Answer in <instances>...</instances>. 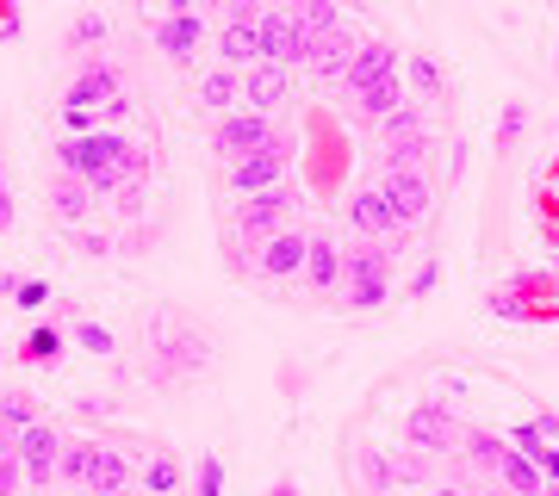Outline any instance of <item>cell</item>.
<instances>
[{
	"instance_id": "36",
	"label": "cell",
	"mask_w": 559,
	"mask_h": 496,
	"mask_svg": "<svg viewBox=\"0 0 559 496\" xmlns=\"http://www.w3.org/2000/svg\"><path fill=\"white\" fill-rule=\"evenodd\" d=\"M429 149H436V143L429 137H399V143H385V168H423V156H429Z\"/></svg>"
},
{
	"instance_id": "53",
	"label": "cell",
	"mask_w": 559,
	"mask_h": 496,
	"mask_svg": "<svg viewBox=\"0 0 559 496\" xmlns=\"http://www.w3.org/2000/svg\"><path fill=\"white\" fill-rule=\"evenodd\" d=\"M429 496H473V491H466V484H448V477H441V484H429Z\"/></svg>"
},
{
	"instance_id": "24",
	"label": "cell",
	"mask_w": 559,
	"mask_h": 496,
	"mask_svg": "<svg viewBox=\"0 0 559 496\" xmlns=\"http://www.w3.org/2000/svg\"><path fill=\"white\" fill-rule=\"evenodd\" d=\"M491 477H498L510 496H540V491H547V477H540L535 465H528V459L510 447V440H503V459H498V472H491Z\"/></svg>"
},
{
	"instance_id": "39",
	"label": "cell",
	"mask_w": 559,
	"mask_h": 496,
	"mask_svg": "<svg viewBox=\"0 0 559 496\" xmlns=\"http://www.w3.org/2000/svg\"><path fill=\"white\" fill-rule=\"evenodd\" d=\"M193 496H224V459L218 453H200V484Z\"/></svg>"
},
{
	"instance_id": "6",
	"label": "cell",
	"mask_w": 559,
	"mask_h": 496,
	"mask_svg": "<svg viewBox=\"0 0 559 496\" xmlns=\"http://www.w3.org/2000/svg\"><path fill=\"white\" fill-rule=\"evenodd\" d=\"M380 198H385V211H392L399 230H417V223L436 211V180L423 174V168H385Z\"/></svg>"
},
{
	"instance_id": "13",
	"label": "cell",
	"mask_w": 559,
	"mask_h": 496,
	"mask_svg": "<svg viewBox=\"0 0 559 496\" xmlns=\"http://www.w3.org/2000/svg\"><path fill=\"white\" fill-rule=\"evenodd\" d=\"M392 75H399V44L392 38H360L355 62L342 69V87H348V94H367L373 81H392Z\"/></svg>"
},
{
	"instance_id": "48",
	"label": "cell",
	"mask_w": 559,
	"mask_h": 496,
	"mask_svg": "<svg viewBox=\"0 0 559 496\" xmlns=\"http://www.w3.org/2000/svg\"><path fill=\"white\" fill-rule=\"evenodd\" d=\"M25 32V20H20V7L13 0H0V44H13Z\"/></svg>"
},
{
	"instance_id": "56",
	"label": "cell",
	"mask_w": 559,
	"mask_h": 496,
	"mask_svg": "<svg viewBox=\"0 0 559 496\" xmlns=\"http://www.w3.org/2000/svg\"><path fill=\"white\" fill-rule=\"evenodd\" d=\"M20 292V274H7V267H0V298H13Z\"/></svg>"
},
{
	"instance_id": "37",
	"label": "cell",
	"mask_w": 559,
	"mask_h": 496,
	"mask_svg": "<svg viewBox=\"0 0 559 496\" xmlns=\"http://www.w3.org/2000/svg\"><path fill=\"white\" fill-rule=\"evenodd\" d=\"M485 311H491V317H503V323H528V317H535V311L522 304V292H516V286H503V292H491V298H485Z\"/></svg>"
},
{
	"instance_id": "5",
	"label": "cell",
	"mask_w": 559,
	"mask_h": 496,
	"mask_svg": "<svg viewBox=\"0 0 559 496\" xmlns=\"http://www.w3.org/2000/svg\"><path fill=\"white\" fill-rule=\"evenodd\" d=\"M280 180H293V143H286V131H280L274 143H261V149H249V156L224 161V186H230L237 198L267 193V186H280Z\"/></svg>"
},
{
	"instance_id": "38",
	"label": "cell",
	"mask_w": 559,
	"mask_h": 496,
	"mask_svg": "<svg viewBox=\"0 0 559 496\" xmlns=\"http://www.w3.org/2000/svg\"><path fill=\"white\" fill-rule=\"evenodd\" d=\"M392 484H429V453L404 447V453L392 459Z\"/></svg>"
},
{
	"instance_id": "52",
	"label": "cell",
	"mask_w": 559,
	"mask_h": 496,
	"mask_svg": "<svg viewBox=\"0 0 559 496\" xmlns=\"http://www.w3.org/2000/svg\"><path fill=\"white\" fill-rule=\"evenodd\" d=\"M460 174H466V149L454 143V149H448V180H460Z\"/></svg>"
},
{
	"instance_id": "17",
	"label": "cell",
	"mask_w": 559,
	"mask_h": 496,
	"mask_svg": "<svg viewBox=\"0 0 559 496\" xmlns=\"http://www.w3.org/2000/svg\"><path fill=\"white\" fill-rule=\"evenodd\" d=\"M355 50H360V38H355V25H336V32H323L318 44H311V75L318 81H342V69L355 62Z\"/></svg>"
},
{
	"instance_id": "21",
	"label": "cell",
	"mask_w": 559,
	"mask_h": 496,
	"mask_svg": "<svg viewBox=\"0 0 559 496\" xmlns=\"http://www.w3.org/2000/svg\"><path fill=\"white\" fill-rule=\"evenodd\" d=\"M193 99H200L205 112H218V119H224V112H237V106H242V75L218 62V69H205V75H200V94H193Z\"/></svg>"
},
{
	"instance_id": "55",
	"label": "cell",
	"mask_w": 559,
	"mask_h": 496,
	"mask_svg": "<svg viewBox=\"0 0 559 496\" xmlns=\"http://www.w3.org/2000/svg\"><path fill=\"white\" fill-rule=\"evenodd\" d=\"M162 13H200V0H162Z\"/></svg>"
},
{
	"instance_id": "43",
	"label": "cell",
	"mask_w": 559,
	"mask_h": 496,
	"mask_svg": "<svg viewBox=\"0 0 559 496\" xmlns=\"http://www.w3.org/2000/svg\"><path fill=\"white\" fill-rule=\"evenodd\" d=\"M150 174H156V149L131 143V156H124V180H150Z\"/></svg>"
},
{
	"instance_id": "31",
	"label": "cell",
	"mask_w": 559,
	"mask_h": 496,
	"mask_svg": "<svg viewBox=\"0 0 559 496\" xmlns=\"http://www.w3.org/2000/svg\"><path fill=\"white\" fill-rule=\"evenodd\" d=\"M32 422H38V403H32L25 391H7V397H0V435H7V440L25 435Z\"/></svg>"
},
{
	"instance_id": "1",
	"label": "cell",
	"mask_w": 559,
	"mask_h": 496,
	"mask_svg": "<svg viewBox=\"0 0 559 496\" xmlns=\"http://www.w3.org/2000/svg\"><path fill=\"white\" fill-rule=\"evenodd\" d=\"M143 341H150V360H143V378L150 385H180V378H200L212 366L205 336L187 329V323H175V317H150L143 323Z\"/></svg>"
},
{
	"instance_id": "45",
	"label": "cell",
	"mask_w": 559,
	"mask_h": 496,
	"mask_svg": "<svg viewBox=\"0 0 559 496\" xmlns=\"http://www.w3.org/2000/svg\"><path fill=\"white\" fill-rule=\"evenodd\" d=\"M218 13H224V25H255L261 0H218Z\"/></svg>"
},
{
	"instance_id": "40",
	"label": "cell",
	"mask_w": 559,
	"mask_h": 496,
	"mask_svg": "<svg viewBox=\"0 0 559 496\" xmlns=\"http://www.w3.org/2000/svg\"><path fill=\"white\" fill-rule=\"evenodd\" d=\"M87 131H100V112H87V106H62V137H87Z\"/></svg>"
},
{
	"instance_id": "54",
	"label": "cell",
	"mask_w": 559,
	"mask_h": 496,
	"mask_svg": "<svg viewBox=\"0 0 559 496\" xmlns=\"http://www.w3.org/2000/svg\"><path fill=\"white\" fill-rule=\"evenodd\" d=\"M267 496H299V484H293V477H274V484H267Z\"/></svg>"
},
{
	"instance_id": "7",
	"label": "cell",
	"mask_w": 559,
	"mask_h": 496,
	"mask_svg": "<svg viewBox=\"0 0 559 496\" xmlns=\"http://www.w3.org/2000/svg\"><path fill=\"white\" fill-rule=\"evenodd\" d=\"M305 249H311V230L286 223V230H274L267 242H255V249H249V274L267 279V286H286V279L305 274Z\"/></svg>"
},
{
	"instance_id": "27",
	"label": "cell",
	"mask_w": 559,
	"mask_h": 496,
	"mask_svg": "<svg viewBox=\"0 0 559 496\" xmlns=\"http://www.w3.org/2000/svg\"><path fill=\"white\" fill-rule=\"evenodd\" d=\"M404 99H411V94H404V81L392 75V81H373L367 94H355V112H360V119H367V124H380L385 112H399Z\"/></svg>"
},
{
	"instance_id": "57",
	"label": "cell",
	"mask_w": 559,
	"mask_h": 496,
	"mask_svg": "<svg viewBox=\"0 0 559 496\" xmlns=\"http://www.w3.org/2000/svg\"><path fill=\"white\" fill-rule=\"evenodd\" d=\"M106 496H143V491H131V484H124V491H106Z\"/></svg>"
},
{
	"instance_id": "15",
	"label": "cell",
	"mask_w": 559,
	"mask_h": 496,
	"mask_svg": "<svg viewBox=\"0 0 559 496\" xmlns=\"http://www.w3.org/2000/svg\"><path fill=\"white\" fill-rule=\"evenodd\" d=\"M286 94H293V69H280V62L242 69V106H249V112H280Z\"/></svg>"
},
{
	"instance_id": "34",
	"label": "cell",
	"mask_w": 559,
	"mask_h": 496,
	"mask_svg": "<svg viewBox=\"0 0 559 496\" xmlns=\"http://www.w3.org/2000/svg\"><path fill=\"white\" fill-rule=\"evenodd\" d=\"M522 131H528V99H503V112H498V156L516 149Z\"/></svg>"
},
{
	"instance_id": "46",
	"label": "cell",
	"mask_w": 559,
	"mask_h": 496,
	"mask_svg": "<svg viewBox=\"0 0 559 496\" xmlns=\"http://www.w3.org/2000/svg\"><path fill=\"white\" fill-rule=\"evenodd\" d=\"M75 249H81V255H112L119 237H106V230H75Z\"/></svg>"
},
{
	"instance_id": "16",
	"label": "cell",
	"mask_w": 559,
	"mask_h": 496,
	"mask_svg": "<svg viewBox=\"0 0 559 496\" xmlns=\"http://www.w3.org/2000/svg\"><path fill=\"white\" fill-rule=\"evenodd\" d=\"M299 279H305L318 298H336V292H342V242H336V237H311Z\"/></svg>"
},
{
	"instance_id": "25",
	"label": "cell",
	"mask_w": 559,
	"mask_h": 496,
	"mask_svg": "<svg viewBox=\"0 0 559 496\" xmlns=\"http://www.w3.org/2000/svg\"><path fill=\"white\" fill-rule=\"evenodd\" d=\"M106 38H112V25H106V13H100V7H87V13H75V20H69V32H62V44H69L75 57H94V50H100Z\"/></svg>"
},
{
	"instance_id": "35",
	"label": "cell",
	"mask_w": 559,
	"mask_h": 496,
	"mask_svg": "<svg viewBox=\"0 0 559 496\" xmlns=\"http://www.w3.org/2000/svg\"><path fill=\"white\" fill-rule=\"evenodd\" d=\"M69 341H75L81 354H94V360L119 354V336H112V329H106V323H75V329H69Z\"/></svg>"
},
{
	"instance_id": "59",
	"label": "cell",
	"mask_w": 559,
	"mask_h": 496,
	"mask_svg": "<svg viewBox=\"0 0 559 496\" xmlns=\"http://www.w3.org/2000/svg\"><path fill=\"white\" fill-rule=\"evenodd\" d=\"M540 496H559V484H547V491H540Z\"/></svg>"
},
{
	"instance_id": "51",
	"label": "cell",
	"mask_w": 559,
	"mask_h": 496,
	"mask_svg": "<svg viewBox=\"0 0 559 496\" xmlns=\"http://www.w3.org/2000/svg\"><path fill=\"white\" fill-rule=\"evenodd\" d=\"M81 416L94 422V416H112V403H106V397H81Z\"/></svg>"
},
{
	"instance_id": "10",
	"label": "cell",
	"mask_w": 559,
	"mask_h": 496,
	"mask_svg": "<svg viewBox=\"0 0 559 496\" xmlns=\"http://www.w3.org/2000/svg\"><path fill=\"white\" fill-rule=\"evenodd\" d=\"M124 94V69L112 57H81L75 81H69V94H62V106H87V112H100L106 99Z\"/></svg>"
},
{
	"instance_id": "33",
	"label": "cell",
	"mask_w": 559,
	"mask_h": 496,
	"mask_svg": "<svg viewBox=\"0 0 559 496\" xmlns=\"http://www.w3.org/2000/svg\"><path fill=\"white\" fill-rule=\"evenodd\" d=\"M404 75H411V87H417V99H441L448 87H441V69H436V57H423V50H411L404 57Z\"/></svg>"
},
{
	"instance_id": "58",
	"label": "cell",
	"mask_w": 559,
	"mask_h": 496,
	"mask_svg": "<svg viewBox=\"0 0 559 496\" xmlns=\"http://www.w3.org/2000/svg\"><path fill=\"white\" fill-rule=\"evenodd\" d=\"M0 453H13V440H7V435H0Z\"/></svg>"
},
{
	"instance_id": "30",
	"label": "cell",
	"mask_w": 559,
	"mask_h": 496,
	"mask_svg": "<svg viewBox=\"0 0 559 496\" xmlns=\"http://www.w3.org/2000/svg\"><path fill=\"white\" fill-rule=\"evenodd\" d=\"M293 20H299L311 38H323V32L348 25V20H342V0H293Z\"/></svg>"
},
{
	"instance_id": "23",
	"label": "cell",
	"mask_w": 559,
	"mask_h": 496,
	"mask_svg": "<svg viewBox=\"0 0 559 496\" xmlns=\"http://www.w3.org/2000/svg\"><path fill=\"white\" fill-rule=\"evenodd\" d=\"M212 44H218V62H224V69H237V75L261 62V38H255V25H218V38H212Z\"/></svg>"
},
{
	"instance_id": "11",
	"label": "cell",
	"mask_w": 559,
	"mask_h": 496,
	"mask_svg": "<svg viewBox=\"0 0 559 496\" xmlns=\"http://www.w3.org/2000/svg\"><path fill=\"white\" fill-rule=\"evenodd\" d=\"M13 453L25 465V491H50V477H57V453H62V435L50 422H32L25 435H13Z\"/></svg>"
},
{
	"instance_id": "14",
	"label": "cell",
	"mask_w": 559,
	"mask_h": 496,
	"mask_svg": "<svg viewBox=\"0 0 559 496\" xmlns=\"http://www.w3.org/2000/svg\"><path fill=\"white\" fill-rule=\"evenodd\" d=\"M44 205H50V218H57L62 230H87V218L100 211V198L87 193V180H75V174L50 180V198H44Z\"/></svg>"
},
{
	"instance_id": "49",
	"label": "cell",
	"mask_w": 559,
	"mask_h": 496,
	"mask_svg": "<svg viewBox=\"0 0 559 496\" xmlns=\"http://www.w3.org/2000/svg\"><path fill=\"white\" fill-rule=\"evenodd\" d=\"M13 230V180H7V168H0V237Z\"/></svg>"
},
{
	"instance_id": "29",
	"label": "cell",
	"mask_w": 559,
	"mask_h": 496,
	"mask_svg": "<svg viewBox=\"0 0 559 496\" xmlns=\"http://www.w3.org/2000/svg\"><path fill=\"white\" fill-rule=\"evenodd\" d=\"M380 137L399 143V137H429V112H423V99H404L399 112H385L380 119Z\"/></svg>"
},
{
	"instance_id": "32",
	"label": "cell",
	"mask_w": 559,
	"mask_h": 496,
	"mask_svg": "<svg viewBox=\"0 0 559 496\" xmlns=\"http://www.w3.org/2000/svg\"><path fill=\"white\" fill-rule=\"evenodd\" d=\"M87 459H94V440L87 435H62V453H57V477L62 484H81V477H87Z\"/></svg>"
},
{
	"instance_id": "19",
	"label": "cell",
	"mask_w": 559,
	"mask_h": 496,
	"mask_svg": "<svg viewBox=\"0 0 559 496\" xmlns=\"http://www.w3.org/2000/svg\"><path fill=\"white\" fill-rule=\"evenodd\" d=\"M131 459L119 453V447H106V440H94V459H87V477H81V491L87 496H106V491H124L131 484Z\"/></svg>"
},
{
	"instance_id": "3",
	"label": "cell",
	"mask_w": 559,
	"mask_h": 496,
	"mask_svg": "<svg viewBox=\"0 0 559 496\" xmlns=\"http://www.w3.org/2000/svg\"><path fill=\"white\" fill-rule=\"evenodd\" d=\"M299 186L293 180H280V186H267V193H249V198H237V211H230V237L237 242H267L274 230H286V223L299 218Z\"/></svg>"
},
{
	"instance_id": "2",
	"label": "cell",
	"mask_w": 559,
	"mask_h": 496,
	"mask_svg": "<svg viewBox=\"0 0 559 496\" xmlns=\"http://www.w3.org/2000/svg\"><path fill=\"white\" fill-rule=\"evenodd\" d=\"M342 298H348V311H380L385 298H392V249L385 242H355V249H342Z\"/></svg>"
},
{
	"instance_id": "8",
	"label": "cell",
	"mask_w": 559,
	"mask_h": 496,
	"mask_svg": "<svg viewBox=\"0 0 559 496\" xmlns=\"http://www.w3.org/2000/svg\"><path fill=\"white\" fill-rule=\"evenodd\" d=\"M404 447H417V453L441 459L460 447V416L448 410V397H423L417 410L404 416Z\"/></svg>"
},
{
	"instance_id": "12",
	"label": "cell",
	"mask_w": 559,
	"mask_h": 496,
	"mask_svg": "<svg viewBox=\"0 0 559 496\" xmlns=\"http://www.w3.org/2000/svg\"><path fill=\"white\" fill-rule=\"evenodd\" d=\"M205 38H212V32H205V13H162L156 32H150V44H156L168 62H180V69H187V62H200Z\"/></svg>"
},
{
	"instance_id": "18",
	"label": "cell",
	"mask_w": 559,
	"mask_h": 496,
	"mask_svg": "<svg viewBox=\"0 0 559 496\" xmlns=\"http://www.w3.org/2000/svg\"><path fill=\"white\" fill-rule=\"evenodd\" d=\"M503 440H510V447H516V453L528 459L547 484H559V440H547L535 422H510V428H503Z\"/></svg>"
},
{
	"instance_id": "9",
	"label": "cell",
	"mask_w": 559,
	"mask_h": 496,
	"mask_svg": "<svg viewBox=\"0 0 559 496\" xmlns=\"http://www.w3.org/2000/svg\"><path fill=\"white\" fill-rule=\"evenodd\" d=\"M274 119L267 112H249V106H237V112H224L218 124H212V156L218 161H237L249 156V149H261V143H274Z\"/></svg>"
},
{
	"instance_id": "47",
	"label": "cell",
	"mask_w": 559,
	"mask_h": 496,
	"mask_svg": "<svg viewBox=\"0 0 559 496\" xmlns=\"http://www.w3.org/2000/svg\"><path fill=\"white\" fill-rule=\"evenodd\" d=\"M143 186H150V180H124V186H119V211H124V218H138V211H143V198H150Z\"/></svg>"
},
{
	"instance_id": "20",
	"label": "cell",
	"mask_w": 559,
	"mask_h": 496,
	"mask_svg": "<svg viewBox=\"0 0 559 496\" xmlns=\"http://www.w3.org/2000/svg\"><path fill=\"white\" fill-rule=\"evenodd\" d=\"M180 477H187V465H180V453H168V447H150V453H143V465H138L143 496H175Z\"/></svg>"
},
{
	"instance_id": "28",
	"label": "cell",
	"mask_w": 559,
	"mask_h": 496,
	"mask_svg": "<svg viewBox=\"0 0 559 496\" xmlns=\"http://www.w3.org/2000/svg\"><path fill=\"white\" fill-rule=\"evenodd\" d=\"M355 472H360V484H367L373 496L399 491V484H392V459H385V447H367V440H360L355 447Z\"/></svg>"
},
{
	"instance_id": "50",
	"label": "cell",
	"mask_w": 559,
	"mask_h": 496,
	"mask_svg": "<svg viewBox=\"0 0 559 496\" xmlns=\"http://www.w3.org/2000/svg\"><path fill=\"white\" fill-rule=\"evenodd\" d=\"M528 422H535L547 440H559V410H540V416H528Z\"/></svg>"
},
{
	"instance_id": "4",
	"label": "cell",
	"mask_w": 559,
	"mask_h": 496,
	"mask_svg": "<svg viewBox=\"0 0 559 496\" xmlns=\"http://www.w3.org/2000/svg\"><path fill=\"white\" fill-rule=\"evenodd\" d=\"M50 156H57V174H100V168H124L131 156V137L124 131H87V137H57L50 143Z\"/></svg>"
},
{
	"instance_id": "22",
	"label": "cell",
	"mask_w": 559,
	"mask_h": 496,
	"mask_svg": "<svg viewBox=\"0 0 559 496\" xmlns=\"http://www.w3.org/2000/svg\"><path fill=\"white\" fill-rule=\"evenodd\" d=\"M62 354H69V329H57V323H38V329L13 348V360H20V366H57Z\"/></svg>"
},
{
	"instance_id": "42",
	"label": "cell",
	"mask_w": 559,
	"mask_h": 496,
	"mask_svg": "<svg viewBox=\"0 0 559 496\" xmlns=\"http://www.w3.org/2000/svg\"><path fill=\"white\" fill-rule=\"evenodd\" d=\"M25 491V465L20 453H0V496H20Z\"/></svg>"
},
{
	"instance_id": "44",
	"label": "cell",
	"mask_w": 559,
	"mask_h": 496,
	"mask_svg": "<svg viewBox=\"0 0 559 496\" xmlns=\"http://www.w3.org/2000/svg\"><path fill=\"white\" fill-rule=\"evenodd\" d=\"M436 279H441V261H423L417 274H411V286H404V298H429L436 292Z\"/></svg>"
},
{
	"instance_id": "41",
	"label": "cell",
	"mask_w": 559,
	"mask_h": 496,
	"mask_svg": "<svg viewBox=\"0 0 559 496\" xmlns=\"http://www.w3.org/2000/svg\"><path fill=\"white\" fill-rule=\"evenodd\" d=\"M13 304H20V311H44V304H57V298H50V286H44V279H20Z\"/></svg>"
},
{
	"instance_id": "26",
	"label": "cell",
	"mask_w": 559,
	"mask_h": 496,
	"mask_svg": "<svg viewBox=\"0 0 559 496\" xmlns=\"http://www.w3.org/2000/svg\"><path fill=\"white\" fill-rule=\"evenodd\" d=\"M454 453L491 477V472H498V459H503V435H491V428H460V447H454Z\"/></svg>"
}]
</instances>
